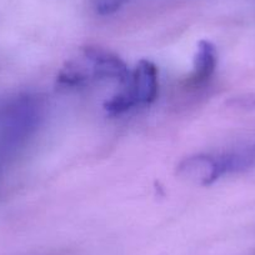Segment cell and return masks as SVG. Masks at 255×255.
I'll return each instance as SVG.
<instances>
[{
  "label": "cell",
  "instance_id": "cell-1",
  "mask_svg": "<svg viewBox=\"0 0 255 255\" xmlns=\"http://www.w3.org/2000/svg\"><path fill=\"white\" fill-rule=\"evenodd\" d=\"M250 164L249 155L243 154H223L219 156L199 154L184 159L179 164L178 173L200 185L209 186L224 174L247 169Z\"/></svg>",
  "mask_w": 255,
  "mask_h": 255
},
{
  "label": "cell",
  "instance_id": "cell-2",
  "mask_svg": "<svg viewBox=\"0 0 255 255\" xmlns=\"http://www.w3.org/2000/svg\"><path fill=\"white\" fill-rule=\"evenodd\" d=\"M82 54L94 80H114L125 85L130 79L131 72L125 61L113 51L102 46L85 45Z\"/></svg>",
  "mask_w": 255,
  "mask_h": 255
},
{
  "label": "cell",
  "instance_id": "cell-3",
  "mask_svg": "<svg viewBox=\"0 0 255 255\" xmlns=\"http://www.w3.org/2000/svg\"><path fill=\"white\" fill-rule=\"evenodd\" d=\"M124 89L135 100L136 105H149L155 102L159 93V72L155 64L141 59Z\"/></svg>",
  "mask_w": 255,
  "mask_h": 255
},
{
  "label": "cell",
  "instance_id": "cell-4",
  "mask_svg": "<svg viewBox=\"0 0 255 255\" xmlns=\"http://www.w3.org/2000/svg\"><path fill=\"white\" fill-rule=\"evenodd\" d=\"M217 65V46L212 41L203 39L197 45V53L194 55V63H193V73L189 82L194 85L203 84L214 74Z\"/></svg>",
  "mask_w": 255,
  "mask_h": 255
},
{
  "label": "cell",
  "instance_id": "cell-5",
  "mask_svg": "<svg viewBox=\"0 0 255 255\" xmlns=\"http://www.w3.org/2000/svg\"><path fill=\"white\" fill-rule=\"evenodd\" d=\"M93 79L88 67H82L75 61H67L56 75V83L63 88H83L87 87Z\"/></svg>",
  "mask_w": 255,
  "mask_h": 255
},
{
  "label": "cell",
  "instance_id": "cell-6",
  "mask_svg": "<svg viewBox=\"0 0 255 255\" xmlns=\"http://www.w3.org/2000/svg\"><path fill=\"white\" fill-rule=\"evenodd\" d=\"M130 0H94V9L99 15H112Z\"/></svg>",
  "mask_w": 255,
  "mask_h": 255
},
{
  "label": "cell",
  "instance_id": "cell-7",
  "mask_svg": "<svg viewBox=\"0 0 255 255\" xmlns=\"http://www.w3.org/2000/svg\"><path fill=\"white\" fill-rule=\"evenodd\" d=\"M235 105L242 108H249V109H255V97H244L235 99Z\"/></svg>",
  "mask_w": 255,
  "mask_h": 255
}]
</instances>
